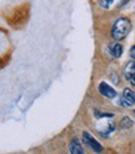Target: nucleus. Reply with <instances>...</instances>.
I'll list each match as a JSON object with an SVG mask.
<instances>
[{
	"label": "nucleus",
	"mask_w": 135,
	"mask_h": 154,
	"mask_svg": "<svg viewBox=\"0 0 135 154\" xmlns=\"http://www.w3.org/2000/svg\"><path fill=\"white\" fill-rule=\"evenodd\" d=\"M125 2H128V0H122V5H124V4H125Z\"/></svg>",
	"instance_id": "ddd939ff"
},
{
	"label": "nucleus",
	"mask_w": 135,
	"mask_h": 154,
	"mask_svg": "<svg viewBox=\"0 0 135 154\" xmlns=\"http://www.w3.org/2000/svg\"><path fill=\"white\" fill-rule=\"evenodd\" d=\"M133 125V120L129 117H124L120 122V129H129Z\"/></svg>",
	"instance_id": "6e6552de"
},
{
	"label": "nucleus",
	"mask_w": 135,
	"mask_h": 154,
	"mask_svg": "<svg viewBox=\"0 0 135 154\" xmlns=\"http://www.w3.org/2000/svg\"><path fill=\"white\" fill-rule=\"evenodd\" d=\"M135 74V61H128L124 68V75L126 79H131V76Z\"/></svg>",
	"instance_id": "39448f33"
},
{
	"label": "nucleus",
	"mask_w": 135,
	"mask_h": 154,
	"mask_svg": "<svg viewBox=\"0 0 135 154\" xmlns=\"http://www.w3.org/2000/svg\"><path fill=\"white\" fill-rule=\"evenodd\" d=\"M82 139H84V142H85V144L88 145V147L92 150H94L95 153H101L103 152V145L98 142L89 132L82 133Z\"/></svg>",
	"instance_id": "f03ea898"
},
{
	"label": "nucleus",
	"mask_w": 135,
	"mask_h": 154,
	"mask_svg": "<svg viewBox=\"0 0 135 154\" xmlns=\"http://www.w3.org/2000/svg\"><path fill=\"white\" fill-rule=\"evenodd\" d=\"M123 97H124L129 103L135 104V91H133L131 89H129V88L124 89V91H123Z\"/></svg>",
	"instance_id": "423d86ee"
},
{
	"label": "nucleus",
	"mask_w": 135,
	"mask_h": 154,
	"mask_svg": "<svg viewBox=\"0 0 135 154\" xmlns=\"http://www.w3.org/2000/svg\"><path fill=\"white\" fill-rule=\"evenodd\" d=\"M130 82H131V84H133V85H135V74L131 76V79H130Z\"/></svg>",
	"instance_id": "f8f14e48"
},
{
	"label": "nucleus",
	"mask_w": 135,
	"mask_h": 154,
	"mask_svg": "<svg viewBox=\"0 0 135 154\" xmlns=\"http://www.w3.org/2000/svg\"><path fill=\"white\" fill-rule=\"evenodd\" d=\"M130 29H131L130 21L125 18H120L114 23V25H112L111 35L115 40H122L124 38H126V35L130 32Z\"/></svg>",
	"instance_id": "f257e3e1"
},
{
	"label": "nucleus",
	"mask_w": 135,
	"mask_h": 154,
	"mask_svg": "<svg viewBox=\"0 0 135 154\" xmlns=\"http://www.w3.org/2000/svg\"><path fill=\"white\" fill-rule=\"evenodd\" d=\"M95 115L98 118H111L112 117L111 113H99V112H95Z\"/></svg>",
	"instance_id": "1a4fd4ad"
},
{
	"label": "nucleus",
	"mask_w": 135,
	"mask_h": 154,
	"mask_svg": "<svg viewBox=\"0 0 135 154\" xmlns=\"http://www.w3.org/2000/svg\"><path fill=\"white\" fill-rule=\"evenodd\" d=\"M110 51H111V54H112V57L120 58V57H122V54H123V47H122L120 44L115 43V44L110 48Z\"/></svg>",
	"instance_id": "0eeeda50"
},
{
	"label": "nucleus",
	"mask_w": 135,
	"mask_h": 154,
	"mask_svg": "<svg viewBox=\"0 0 135 154\" xmlns=\"http://www.w3.org/2000/svg\"><path fill=\"white\" fill-rule=\"evenodd\" d=\"M99 93L103 95V97H106V98H110V99H112V98H115L116 97V91H115V89L114 88H111L109 84H106V83H100L99 84Z\"/></svg>",
	"instance_id": "7ed1b4c3"
},
{
	"label": "nucleus",
	"mask_w": 135,
	"mask_h": 154,
	"mask_svg": "<svg viewBox=\"0 0 135 154\" xmlns=\"http://www.w3.org/2000/svg\"><path fill=\"white\" fill-rule=\"evenodd\" d=\"M130 57L135 60V45H134V47H131V49H130Z\"/></svg>",
	"instance_id": "9b49d317"
},
{
	"label": "nucleus",
	"mask_w": 135,
	"mask_h": 154,
	"mask_svg": "<svg viewBox=\"0 0 135 154\" xmlns=\"http://www.w3.org/2000/svg\"><path fill=\"white\" fill-rule=\"evenodd\" d=\"M69 150H70V154H85V150L84 148L81 147V144L79 143V140L76 138H73L69 143Z\"/></svg>",
	"instance_id": "20e7f679"
},
{
	"label": "nucleus",
	"mask_w": 135,
	"mask_h": 154,
	"mask_svg": "<svg viewBox=\"0 0 135 154\" xmlns=\"http://www.w3.org/2000/svg\"><path fill=\"white\" fill-rule=\"evenodd\" d=\"M100 4H101L103 8H106L108 9V8L112 4V0H100Z\"/></svg>",
	"instance_id": "9d476101"
}]
</instances>
